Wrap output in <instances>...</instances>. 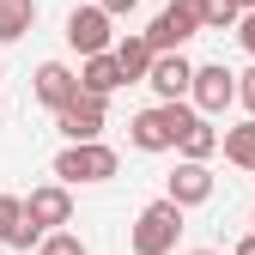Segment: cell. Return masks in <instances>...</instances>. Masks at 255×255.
I'll list each match as a JSON object with an SVG mask.
<instances>
[{
  "label": "cell",
  "instance_id": "6da1fadb",
  "mask_svg": "<svg viewBox=\"0 0 255 255\" xmlns=\"http://www.w3.org/2000/svg\"><path fill=\"white\" fill-rule=\"evenodd\" d=\"M195 122L201 116L188 104H152V110H140L134 122H128V146H134V152H176V140Z\"/></svg>",
  "mask_w": 255,
  "mask_h": 255
},
{
  "label": "cell",
  "instance_id": "7a4b0ae2",
  "mask_svg": "<svg viewBox=\"0 0 255 255\" xmlns=\"http://www.w3.org/2000/svg\"><path fill=\"white\" fill-rule=\"evenodd\" d=\"M176 237H182V207H170L164 195H158V201L140 207L134 231H128V249H134V255H170Z\"/></svg>",
  "mask_w": 255,
  "mask_h": 255
},
{
  "label": "cell",
  "instance_id": "3957f363",
  "mask_svg": "<svg viewBox=\"0 0 255 255\" xmlns=\"http://www.w3.org/2000/svg\"><path fill=\"white\" fill-rule=\"evenodd\" d=\"M122 170V152L104 146V140H91V146H61L55 152V182L61 188H73V182H110Z\"/></svg>",
  "mask_w": 255,
  "mask_h": 255
},
{
  "label": "cell",
  "instance_id": "277c9868",
  "mask_svg": "<svg viewBox=\"0 0 255 255\" xmlns=\"http://www.w3.org/2000/svg\"><path fill=\"white\" fill-rule=\"evenodd\" d=\"M140 37L152 43V55H182L188 37H201V0H170V6L158 12Z\"/></svg>",
  "mask_w": 255,
  "mask_h": 255
},
{
  "label": "cell",
  "instance_id": "5b68a950",
  "mask_svg": "<svg viewBox=\"0 0 255 255\" xmlns=\"http://www.w3.org/2000/svg\"><path fill=\"white\" fill-rule=\"evenodd\" d=\"M237 104V73L225 67V61H207V67H195V79H188V110H195L201 122L225 116Z\"/></svg>",
  "mask_w": 255,
  "mask_h": 255
},
{
  "label": "cell",
  "instance_id": "8992f818",
  "mask_svg": "<svg viewBox=\"0 0 255 255\" xmlns=\"http://www.w3.org/2000/svg\"><path fill=\"white\" fill-rule=\"evenodd\" d=\"M67 49H79L85 61L116 49V18L98 6V0H85V6H73V12H67Z\"/></svg>",
  "mask_w": 255,
  "mask_h": 255
},
{
  "label": "cell",
  "instance_id": "52a82bcc",
  "mask_svg": "<svg viewBox=\"0 0 255 255\" xmlns=\"http://www.w3.org/2000/svg\"><path fill=\"white\" fill-rule=\"evenodd\" d=\"M18 201H24V225L37 237L73 225V188H61V182H43V188H30V195H18Z\"/></svg>",
  "mask_w": 255,
  "mask_h": 255
},
{
  "label": "cell",
  "instance_id": "ba28073f",
  "mask_svg": "<svg viewBox=\"0 0 255 255\" xmlns=\"http://www.w3.org/2000/svg\"><path fill=\"white\" fill-rule=\"evenodd\" d=\"M104 122H110V104H104V98H85V91H79L67 110H55V128H61V140H67V146L104 140Z\"/></svg>",
  "mask_w": 255,
  "mask_h": 255
},
{
  "label": "cell",
  "instance_id": "9c48e42d",
  "mask_svg": "<svg viewBox=\"0 0 255 255\" xmlns=\"http://www.w3.org/2000/svg\"><path fill=\"white\" fill-rule=\"evenodd\" d=\"M30 98H37L43 110H67L79 98V73L67 67V61H43V67L30 73Z\"/></svg>",
  "mask_w": 255,
  "mask_h": 255
},
{
  "label": "cell",
  "instance_id": "30bf717a",
  "mask_svg": "<svg viewBox=\"0 0 255 255\" xmlns=\"http://www.w3.org/2000/svg\"><path fill=\"white\" fill-rule=\"evenodd\" d=\"M188 79H195V61L188 55H152L146 85L158 91V104H188Z\"/></svg>",
  "mask_w": 255,
  "mask_h": 255
},
{
  "label": "cell",
  "instance_id": "8fae6325",
  "mask_svg": "<svg viewBox=\"0 0 255 255\" xmlns=\"http://www.w3.org/2000/svg\"><path fill=\"white\" fill-rule=\"evenodd\" d=\"M213 188H219V182H213V170H207V164H176V170H170V182H164V201L188 213V207H207V201H213Z\"/></svg>",
  "mask_w": 255,
  "mask_h": 255
},
{
  "label": "cell",
  "instance_id": "7c38bea8",
  "mask_svg": "<svg viewBox=\"0 0 255 255\" xmlns=\"http://www.w3.org/2000/svg\"><path fill=\"white\" fill-rule=\"evenodd\" d=\"M110 55H116V67H122L128 85H146V73H152V43L140 37V30H128V37H122Z\"/></svg>",
  "mask_w": 255,
  "mask_h": 255
},
{
  "label": "cell",
  "instance_id": "4fadbf2b",
  "mask_svg": "<svg viewBox=\"0 0 255 255\" xmlns=\"http://www.w3.org/2000/svg\"><path fill=\"white\" fill-rule=\"evenodd\" d=\"M128 79H122V67H116V55H91L85 67H79V91L85 98H104L110 104V91H122Z\"/></svg>",
  "mask_w": 255,
  "mask_h": 255
},
{
  "label": "cell",
  "instance_id": "5bb4252c",
  "mask_svg": "<svg viewBox=\"0 0 255 255\" xmlns=\"http://www.w3.org/2000/svg\"><path fill=\"white\" fill-rule=\"evenodd\" d=\"M176 152H182V164H207V158L219 152V128H213V122H195V128L176 140Z\"/></svg>",
  "mask_w": 255,
  "mask_h": 255
},
{
  "label": "cell",
  "instance_id": "9a60e30c",
  "mask_svg": "<svg viewBox=\"0 0 255 255\" xmlns=\"http://www.w3.org/2000/svg\"><path fill=\"white\" fill-rule=\"evenodd\" d=\"M219 152H225L237 170H255V122H243V128H225V134H219Z\"/></svg>",
  "mask_w": 255,
  "mask_h": 255
},
{
  "label": "cell",
  "instance_id": "2e32d148",
  "mask_svg": "<svg viewBox=\"0 0 255 255\" xmlns=\"http://www.w3.org/2000/svg\"><path fill=\"white\" fill-rule=\"evenodd\" d=\"M37 24V0H0V43H18Z\"/></svg>",
  "mask_w": 255,
  "mask_h": 255
},
{
  "label": "cell",
  "instance_id": "e0dca14e",
  "mask_svg": "<svg viewBox=\"0 0 255 255\" xmlns=\"http://www.w3.org/2000/svg\"><path fill=\"white\" fill-rule=\"evenodd\" d=\"M243 6L237 0H201V30H237Z\"/></svg>",
  "mask_w": 255,
  "mask_h": 255
},
{
  "label": "cell",
  "instance_id": "ac0fdd59",
  "mask_svg": "<svg viewBox=\"0 0 255 255\" xmlns=\"http://www.w3.org/2000/svg\"><path fill=\"white\" fill-rule=\"evenodd\" d=\"M37 255H91V249L79 243V231H49V237L37 243Z\"/></svg>",
  "mask_w": 255,
  "mask_h": 255
},
{
  "label": "cell",
  "instance_id": "d6986e66",
  "mask_svg": "<svg viewBox=\"0 0 255 255\" xmlns=\"http://www.w3.org/2000/svg\"><path fill=\"white\" fill-rule=\"evenodd\" d=\"M18 225H24V201L18 195H0V243H12Z\"/></svg>",
  "mask_w": 255,
  "mask_h": 255
},
{
  "label": "cell",
  "instance_id": "ffe728a7",
  "mask_svg": "<svg viewBox=\"0 0 255 255\" xmlns=\"http://www.w3.org/2000/svg\"><path fill=\"white\" fill-rule=\"evenodd\" d=\"M237 104L249 110V122H255V67L249 73H237Z\"/></svg>",
  "mask_w": 255,
  "mask_h": 255
},
{
  "label": "cell",
  "instance_id": "44dd1931",
  "mask_svg": "<svg viewBox=\"0 0 255 255\" xmlns=\"http://www.w3.org/2000/svg\"><path fill=\"white\" fill-rule=\"evenodd\" d=\"M237 43L255 55V12H243V18H237Z\"/></svg>",
  "mask_w": 255,
  "mask_h": 255
},
{
  "label": "cell",
  "instance_id": "7402d4cb",
  "mask_svg": "<svg viewBox=\"0 0 255 255\" xmlns=\"http://www.w3.org/2000/svg\"><path fill=\"white\" fill-rule=\"evenodd\" d=\"M98 6H104L110 18H122V12H134V6H140V0H98Z\"/></svg>",
  "mask_w": 255,
  "mask_h": 255
},
{
  "label": "cell",
  "instance_id": "603a6c76",
  "mask_svg": "<svg viewBox=\"0 0 255 255\" xmlns=\"http://www.w3.org/2000/svg\"><path fill=\"white\" fill-rule=\"evenodd\" d=\"M231 255H255V231H249V237H243V243H237Z\"/></svg>",
  "mask_w": 255,
  "mask_h": 255
},
{
  "label": "cell",
  "instance_id": "cb8c5ba5",
  "mask_svg": "<svg viewBox=\"0 0 255 255\" xmlns=\"http://www.w3.org/2000/svg\"><path fill=\"white\" fill-rule=\"evenodd\" d=\"M237 6H243V12H255V0H237Z\"/></svg>",
  "mask_w": 255,
  "mask_h": 255
},
{
  "label": "cell",
  "instance_id": "d4e9b609",
  "mask_svg": "<svg viewBox=\"0 0 255 255\" xmlns=\"http://www.w3.org/2000/svg\"><path fill=\"white\" fill-rule=\"evenodd\" d=\"M188 255H213V249H188Z\"/></svg>",
  "mask_w": 255,
  "mask_h": 255
},
{
  "label": "cell",
  "instance_id": "484cf974",
  "mask_svg": "<svg viewBox=\"0 0 255 255\" xmlns=\"http://www.w3.org/2000/svg\"><path fill=\"white\" fill-rule=\"evenodd\" d=\"M249 225H255V213H249Z\"/></svg>",
  "mask_w": 255,
  "mask_h": 255
}]
</instances>
